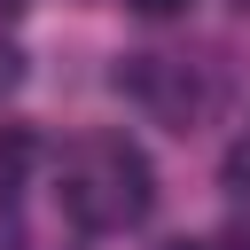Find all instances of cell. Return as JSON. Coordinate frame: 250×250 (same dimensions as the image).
<instances>
[{
  "label": "cell",
  "mask_w": 250,
  "mask_h": 250,
  "mask_svg": "<svg viewBox=\"0 0 250 250\" xmlns=\"http://www.w3.org/2000/svg\"><path fill=\"white\" fill-rule=\"evenodd\" d=\"M164 250H211V242H164Z\"/></svg>",
  "instance_id": "5"
},
{
  "label": "cell",
  "mask_w": 250,
  "mask_h": 250,
  "mask_svg": "<svg viewBox=\"0 0 250 250\" xmlns=\"http://www.w3.org/2000/svg\"><path fill=\"white\" fill-rule=\"evenodd\" d=\"M133 8H141V16H180L188 0H133Z\"/></svg>",
  "instance_id": "4"
},
{
  "label": "cell",
  "mask_w": 250,
  "mask_h": 250,
  "mask_svg": "<svg viewBox=\"0 0 250 250\" xmlns=\"http://www.w3.org/2000/svg\"><path fill=\"white\" fill-rule=\"evenodd\" d=\"M16 86H23V55L0 39V94H16Z\"/></svg>",
  "instance_id": "3"
},
{
  "label": "cell",
  "mask_w": 250,
  "mask_h": 250,
  "mask_svg": "<svg viewBox=\"0 0 250 250\" xmlns=\"http://www.w3.org/2000/svg\"><path fill=\"white\" fill-rule=\"evenodd\" d=\"M55 203H62V219L86 227V234H125V227L148 219L156 172H148L141 141H125V133H86V141L62 156V172H55Z\"/></svg>",
  "instance_id": "1"
},
{
  "label": "cell",
  "mask_w": 250,
  "mask_h": 250,
  "mask_svg": "<svg viewBox=\"0 0 250 250\" xmlns=\"http://www.w3.org/2000/svg\"><path fill=\"white\" fill-rule=\"evenodd\" d=\"M219 180H227L234 195H250V125L227 141V156H219Z\"/></svg>",
  "instance_id": "2"
},
{
  "label": "cell",
  "mask_w": 250,
  "mask_h": 250,
  "mask_svg": "<svg viewBox=\"0 0 250 250\" xmlns=\"http://www.w3.org/2000/svg\"><path fill=\"white\" fill-rule=\"evenodd\" d=\"M234 8H250V0H234Z\"/></svg>",
  "instance_id": "7"
},
{
  "label": "cell",
  "mask_w": 250,
  "mask_h": 250,
  "mask_svg": "<svg viewBox=\"0 0 250 250\" xmlns=\"http://www.w3.org/2000/svg\"><path fill=\"white\" fill-rule=\"evenodd\" d=\"M16 8H23V0H0V16H16Z\"/></svg>",
  "instance_id": "6"
}]
</instances>
